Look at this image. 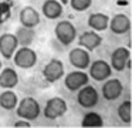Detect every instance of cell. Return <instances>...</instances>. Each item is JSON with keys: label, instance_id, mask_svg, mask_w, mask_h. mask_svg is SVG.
<instances>
[{"label": "cell", "instance_id": "ffe728a7", "mask_svg": "<svg viewBox=\"0 0 132 128\" xmlns=\"http://www.w3.org/2000/svg\"><path fill=\"white\" fill-rule=\"evenodd\" d=\"M16 39H17V43L19 46H30L33 43L36 37V33H34V28H30V27H19L14 33Z\"/></svg>", "mask_w": 132, "mask_h": 128}, {"label": "cell", "instance_id": "cb8c5ba5", "mask_svg": "<svg viewBox=\"0 0 132 128\" xmlns=\"http://www.w3.org/2000/svg\"><path fill=\"white\" fill-rule=\"evenodd\" d=\"M70 6L74 11H85L91 7L92 4V0H68Z\"/></svg>", "mask_w": 132, "mask_h": 128}, {"label": "cell", "instance_id": "7c38bea8", "mask_svg": "<svg viewBox=\"0 0 132 128\" xmlns=\"http://www.w3.org/2000/svg\"><path fill=\"white\" fill-rule=\"evenodd\" d=\"M19 21L24 27L34 28L40 24V13L31 6H24L19 13Z\"/></svg>", "mask_w": 132, "mask_h": 128}, {"label": "cell", "instance_id": "5bb4252c", "mask_svg": "<svg viewBox=\"0 0 132 128\" xmlns=\"http://www.w3.org/2000/svg\"><path fill=\"white\" fill-rule=\"evenodd\" d=\"M17 47L19 43L14 34L4 33L0 36V54H2V57H4L6 60H10Z\"/></svg>", "mask_w": 132, "mask_h": 128}, {"label": "cell", "instance_id": "ac0fdd59", "mask_svg": "<svg viewBox=\"0 0 132 128\" xmlns=\"http://www.w3.org/2000/svg\"><path fill=\"white\" fill-rule=\"evenodd\" d=\"M108 23H109V17L105 13H92L89 14L87 24L91 27V30L95 31H104L108 28Z\"/></svg>", "mask_w": 132, "mask_h": 128}, {"label": "cell", "instance_id": "4316f807", "mask_svg": "<svg viewBox=\"0 0 132 128\" xmlns=\"http://www.w3.org/2000/svg\"><path fill=\"white\" fill-rule=\"evenodd\" d=\"M2 67H3V64H2V61H0V70H2Z\"/></svg>", "mask_w": 132, "mask_h": 128}, {"label": "cell", "instance_id": "8fae6325", "mask_svg": "<svg viewBox=\"0 0 132 128\" xmlns=\"http://www.w3.org/2000/svg\"><path fill=\"white\" fill-rule=\"evenodd\" d=\"M129 57H131V51L126 47H117L111 53V58H109V65L112 70L115 71H123L129 65Z\"/></svg>", "mask_w": 132, "mask_h": 128}, {"label": "cell", "instance_id": "9c48e42d", "mask_svg": "<svg viewBox=\"0 0 132 128\" xmlns=\"http://www.w3.org/2000/svg\"><path fill=\"white\" fill-rule=\"evenodd\" d=\"M41 74L47 82H55L64 77V64L58 58H51L44 65Z\"/></svg>", "mask_w": 132, "mask_h": 128}, {"label": "cell", "instance_id": "9a60e30c", "mask_svg": "<svg viewBox=\"0 0 132 128\" xmlns=\"http://www.w3.org/2000/svg\"><path fill=\"white\" fill-rule=\"evenodd\" d=\"M108 27L114 34H125L131 28V20H129V17L126 14L118 13L109 20Z\"/></svg>", "mask_w": 132, "mask_h": 128}, {"label": "cell", "instance_id": "52a82bcc", "mask_svg": "<svg viewBox=\"0 0 132 128\" xmlns=\"http://www.w3.org/2000/svg\"><path fill=\"white\" fill-rule=\"evenodd\" d=\"M88 76L89 78L95 81H104L112 76V68L108 61L105 60H97L94 63H89L88 65Z\"/></svg>", "mask_w": 132, "mask_h": 128}, {"label": "cell", "instance_id": "3957f363", "mask_svg": "<svg viewBox=\"0 0 132 128\" xmlns=\"http://www.w3.org/2000/svg\"><path fill=\"white\" fill-rule=\"evenodd\" d=\"M54 36L64 47L71 46L77 37V28L70 20H61L54 27Z\"/></svg>", "mask_w": 132, "mask_h": 128}, {"label": "cell", "instance_id": "44dd1931", "mask_svg": "<svg viewBox=\"0 0 132 128\" xmlns=\"http://www.w3.org/2000/svg\"><path fill=\"white\" fill-rule=\"evenodd\" d=\"M81 127L84 128H92V127H104V119L100 115L98 112H95V111H89V112H87L85 115L82 117V119H81Z\"/></svg>", "mask_w": 132, "mask_h": 128}, {"label": "cell", "instance_id": "2e32d148", "mask_svg": "<svg viewBox=\"0 0 132 128\" xmlns=\"http://www.w3.org/2000/svg\"><path fill=\"white\" fill-rule=\"evenodd\" d=\"M63 11H64V7L58 0H44L43 6H41L43 16L50 20L60 19L63 16Z\"/></svg>", "mask_w": 132, "mask_h": 128}, {"label": "cell", "instance_id": "603a6c76", "mask_svg": "<svg viewBox=\"0 0 132 128\" xmlns=\"http://www.w3.org/2000/svg\"><path fill=\"white\" fill-rule=\"evenodd\" d=\"M12 16V3L7 0H0V24L6 23Z\"/></svg>", "mask_w": 132, "mask_h": 128}, {"label": "cell", "instance_id": "e0dca14e", "mask_svg": "<svg viewBox=\"0 0 132 128\" xmlns=\"http://www.w3.org/2000/svg\"><path fill=\"white\" fill-rule=\"evenodd\" d=\"M19 84V76L17 71L12 67H7L0 70V87L2 88H9V90H13L16 85Z\"/></svg>", "mask_w": 132, "mask_h": 128}, {"label": "cell", "instance_id": "4fadbf2b", "mask_svg": "<svg viewBox=\"0 0 132 128\" xmlns=\"http://www.w3.org/2000/svg\"><path fill=\"white\" fill-rule=\"evenodd\" d=\"M101 43H102V37L95 30H85L78 37V46L88 51H92L97 47H100Z\"/></svg>", "mask_w": 132, "mask_h": 128}, {"label": "cell", "instance_id": "30bf717a", "mask_svg": "<svg viewBox=\"0 0 132 128\" xmlns=\"http://www.w3.org/2000/svg\"><path fill=\"white\" fill-rule=\"evenodd\" d=\"M68 60L70 64L77 70H87L91 63V56L89 51L82 47H75L68 53Z\"/></svg>", "mask_w": 132, "mask_h": 128}, {"label": "cell", "instance_id": "d4e9b609", "mask_svg": "<svg viewBox=\"0 0 132 128\" xmlns=\"http://www.w3.org/2000/svg\"><path fill=\"white\" fill-rule=\"evenodd\" d=\"M13 127L14 128H29V127H31V125H30V121L20 118L19 121H16L14 124H13Z\"/></svg>", "mask_w": 132, "mask_h": 128}, {"label": "cell", "instance_id": "8992f818", "mask_svg": "<svg viewBox=\"0 0 132 128\" xmlns=\"http://www.w3.org/2000/svg\"><path fill=\"white\" fill-rule=\"evenodd\" d=\"M101 93L102 97L106 101H114L118 100L123 93V84L121 82L119 78H106L104 80V84L101 87Z\"/></svg>", "mask_w": 132, "mask_h": 128}, {"label": "cell", "instance_id": "7a4b0ae2", "mask_svg": "<svg viewBox=\"0 0 132 128\" xmlns=\"http://www.w3.org/2000/svg\"><path fill=\"white\" fill-rule=\"evenodd\" d=\"M12 58L16 67L21 68V70H29V68L34 67L37 63V53L29 46H21L20 48H16Z\"/></svg>", "mask_w": 132, "mask_h": 128}, {"label": "cell", "instance_id": "7402d4cb", "mask_svg": "<svg viewBox=\"0 0 132 128\" xmlns=\"http://www.w3.org/2000/svg\"><path fill=\"white\" fill-rule=\"evenodd\" d=\"M117 114H118V118L122 122L129 124V122H131V101H129V100H125L123 102H121V104L118 105Z\"/></svg>", "mask_w": 132, "mask_h": 128}, {"label": "cell", "instance_id": "5b68a950", "mask_svg": "<svg viewBox=\"0 0 132 128\" xmlns=\"http://www.w3.org/2000/svg\"><path fill=\"white\" fill-rule=\"evenodd\" d=\"M100 101V94H98L97 88L92 87L89 84H85L77 90V102L80 107L82 108H94Z\"/></svg>", "mask_w": 132, "mask_h": 128}, {"label": "cell", "instance_id": "6da1fadb", "mask_svg": "<svg viewBox=\"0 0 132 128\" xmlns=\"http://www.w3.org/2000/svg\"><path fill=\"white\" fill-rule=\"evenodd\" d=\"M16 114L19 115V118L27 119V121H34L41 114V108L36 98L24 97L16 105Z\"/></svg>", "mask_w": 132, "mask_h": 128}, {"label": "cell", "instance_id": "484cf974", "mask_svg": "<svg viewBox=\"0 0 132 128\" xmlns=\"http://www.w3.org/2000/svg\"><path fill=\"white\" fill-rule=\"evenodd\" d=\"M58 2H60L61 4H63V6H65L67 3H68V0H58Z\"/></svg>", "mask_w": 132, "mask_h": 128}, {"label": "cell", "instance_id": "d6986e66", "mask_svg": "<svg viewBox=\"0 0 132 128\" xmlns=\"http://www.w3.org/2000/svg\"><path fill=\"white\" fill-rule=\"evenodd\" d=\"M17 102H19V98L16 95V93L9 90V88H6V91H3L0 94V107L3 110H6V111L14 110Z\"/></svg>", "mask_w": 132, "mask_h": 128}, {"label": "cell", "instance_id": "277c9868", "mask_svg": "<svg viewBox=\"0 0 132 128\" xmlns=\"http://www.w3.org/2000/svg\"><path fill=\"white\" fill-rule=\"evenodd\" d=\"M68 110L67 101L61 97H53V98L47 100L46 105L43 108V115L47 119H57L63 117Z\"/></svg>", "mask_w": 132, "mask_h": 128}, {"label": "cell", "instance_id": "ba28073f", "mask_svg": "<svg viewBox=\"0 0 132 128\" xmlns=\"http://www.w3.org/2000/svg\"><path fill=\"white\" fill-rule=\"evenodd\" d=\"M89 76L85 73V70H75L68 73L64 77V87L68 91H77L85 84H88Z\"/></svg>", "mask_w": 132, "mask_h": 128}]
</instances>
